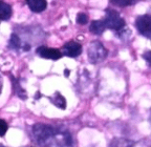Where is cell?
<instances>
[{"label": "cell", "instance_id": "cell-8", "mask_svg": "<svg viewBox=\"0 0 151 147\" xmlns=\"http://www.w3.org/2000/svg\"><path fill=\"white\" fill-rule=\"evenodd\" d=\"M89 30L94 35H102L104 33V31L106 30V26H105V23H104L103 20H93L90 23Z\"/></svg>", "mask_w": 151, "mask_h": 147}, {"label": "cell", "instance_id": "cell-12", "mask_svg": "<svg viewBox=\"0 0 151 147\" xmlns=\"http://www.w3.org/2000/svg\"><path fill=\"white\" fill-rule=\"evenodd\" d=\"M139 0H111V2L113 4L119 5L121 7H124V6H129V5L134 4V3L139 2Z\"/></svg>", "mask_w": 151, "mask_h": 147}, {"label": "cell", "instance_id": "cell-6", "mask_svg": "<svg viewBox=\"0 0 151 147\" xmlns=\"http://www.w3.org/2000/svg\"><path fill=\"white\" fill-rule=\"evenodd\" d=\"M36 53H37L41 58L50 59V60H59L60 58H62V56H63L62 52H60L59 50L47 48V46H40V48H38Z\"/></svg>", "mask_w": 151, "mask_h": 147}, {"label": "cell", "instance_id": "cell-15", "mask_svg": "<svg viewBox=\"0 0 151 147\" xmlns=\"http://www.w3.org/2000/svg\"><path fill=\"white\" fill-rule=\"evenodd\" d=\"M7 128H9V126H7L6 122L2 119H0V137H3L6 133Z\"/></svg>", "mask_w": 151, "mask_h": 147}, {"label": "cell", "instance_id": "cell-13", "mask_svg": "<svg viewBox=\"0 0 151 147\" xmlns=\"http://www.w3.org/2000/svg\"><path fill=\"white\" fill-rule=\"evenodd\" d=\"M9 46L12 48H21V42H20V38L16 34H12L11 39H9Z\"/></svg>", "mask_w": 151, "mask_h": 147}, {"label": "cell", "instance_id": "cell-18", "mask_svg": "<svg viewBox=\"0 0 151 147\" xmlns=\"http://www.w3.org/2000/svg\"><path fill=\"white\" fill-rule=\"evenodd\" d=\"M1 90H2V81L0 80V94H1Z\"/></svg>", "mask_w": 151, "mask_h": 147}, {"label": "cell", "instance_id": "cell-5", "mask_svg": "<svg viewBox=\"0 0 151 147\" xmlns=\"http://www.w3.org/2000/svg\"><path fill=\"white\" fill-rule=\"evenodd\" d=\"M81 53H82V46H81L80 43L75 42V41L67 42L62 48V54L69 58L78 57L81 55Z\"/></svg>", "mask_w": 151, "mask_h": 147}, {"label": "cell", "instance_id": "cell-7", "mask_svg": "<svg viewBox=\"0 0 151 147\" xmlns=\"http://www.w3.org/2000/svg\"><path fill=\"white\" fill-rule=\"evenodd\" d=\"M28 7L34 13H41L45 11L47 6L46 0H26Z\"/></svg>", "mask_w": 151, "mask_h": 147}, {"label": "cell", "instance_id": "cell-3", "mask_svg": "<svg viewBox=\"0 0 151 147\" xmlns=\"http://www.w3.org/2000/svg\"><path fill=\"white\" fill-rule=\"evenodd\" d=\"M88 60L90 63L97 64L99 62H102L107 56V50L104 48L103 44L99 41L91 42L88 48Z\"/></svg>", "mask_w": 151, "mask_h": 147}, {"label": "cell", "instance_id": "cell-1", "mask_svg": "<svg viewBox=\"0 0 151 147\" xmlns=\"http://www.w3.org/2000/svg\"><path fill=\"white\" fill-rule=\"evenodd\" d=\"M34 141L43 146H69L71 137L66 130L46 124H36L33 126Z\"/></svg>", "mask_w": 151, "mask_h": 147}, {"label": "cell", "instance_id": "cell-17", "mask_svg": "<svg viewBox=\"0 0 151 147\" xmlns=\"http://www.w3.org/2000/svg\"><path fill=\"white\" fill-rule=\"evenodd\" d=\"M64 73H65V76L67 77V76H69V73H70V71H69L68 69H65V71H64Z\"/></svg>", "mask_w": 151, "mask_h": 147}, {"label": "cell", "instance_id": "cell-14", "mask_svg": "<svg viewBox=\"0 0 151 147\" xmlns=\"http://www.w3.org/2000/svg\"><path fill=\"white\" fill-rule=\"evenodd\" d=\"M77 22L81 25H84L88 22V16L84 13H79L77 16Z\"/></svg>", "mask_w": 151, "mask_h": 147}, {"label": "cell", "instance_id": "cell-9", "mask_svg": "<svg viewBox=\"0 0 151 147\" xmlns=\"http://www.w3.org/2000/svg\"><path fill=\"white\" fill-rule=\"evenodd\" d=\"M12 7L7 3L3 2L2 0H0V19L7 20L12 17Z\"/></svg>", "mask_w": 151, "mask_h": 147}, {"label": "cell", "instance_id": "cell-2", "mask_svg": "<svg viewBox=\"0 0 151 147\" xmlns=\"http://www.w3.org/2000/svg\"><path fill=\"white\" fill-rule=\"evenodd\" d=\"M103 21L105 23L106 29L112 30V31H121L125 26V20L114 10L106 11V15H105Z\"/></svg>", "mask_w": 151, "mask_h": 147}, {"label": "cell", "instance_id": "cell-11", "mask_svg": "<svg viewBox=\"0 0 151 147\" xmlns=\"http://www.w3.org/2000/svg\"><path fill=\"white\" fill-rule=\"evenodd\" d=\"M12 79H13V87H14V90H15V93H16V95L18 96L20 99L25 100L26 98H27V95H26L25 90L20 86L19 82H17V80H15L13 76H12Z\"/></svg>", "mask_w": 151, "mask_h": 147}, {"label": "cell", "instance_id": "cell-4", "mask_svg": "<svg viewBox=\"0 0 151 147\" xmlns=\"http://www.w3.org/2000/svg\"><path fill=\"white\" fill-rule=\"evenodd\" d=\"M135 26L141 35L151 39V16L143 15V16L137 17L135 21Z\"/></svg>", "mask_w": 151, "mask_h": 147}, {"label": "cell", "instance_id": "cell-10", "mask_svg": "<svg viewBox=\"0 0 151 147\" xmlns=\"http://www.w3.org/2000/svg\"><path fill=\"white\" fill-rule=\"evenodd\" d=\"M52 102L55 104V106H57L58 108H61V109H65L66 107V100L63 96L61 95L60 93L56 92L54 95V97L52 98Z\"/></svg>", "mask_w": 151, "mask_h": 147}, {"label": "cell", "instance_id": "cell-16", "mask_svg": "<svg viewBox=\"0 0 151 147\" xmlns=\"http://www.w3.org/2000/svg\"><path fill=\"white\" fill-rule=\"evenodd\" d=\"M143 58L146 60L147 63L151 66V50H147V52H145L144 55H143Z\"/></svg>", "mask_w": 151, "mask_h": 147}]
</instances>
